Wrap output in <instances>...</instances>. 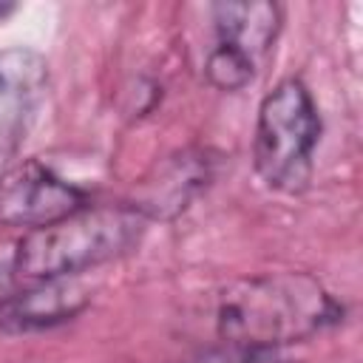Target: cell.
<instances>
[{
  "label": "cell",
  "mask_w": 363,
  "mask_h": 363,
  "mask_svg": "<svg viewBox=\"0 0 363 363\" xmlns=\"http://www.w3.org/2000/svg\"><path fill=\"white\" fill-rule=\"evenodd\" d=\"M216 43L207 51L204 74L221 91H238L255 79L267 62L284 11L275 3L247 0V3H216L210 6Z\"/></svg>",
  "instance_id": "277c9868"
},
{
  "label": "cell",
  "mask_w": 363,
  "mask_h": 363,
  "mask_svg": "<svg viewBox=\"0 0 363 363\" xmlns=\"http://www.w3.org/2000/svg\"><path fill=\"white\" fill-rule=\"evenodd\" d=\"M88 204V196L40 162H20L0 173V224L37 230Z\"/></svg>",
  "instance_id": "5b68a950"
},
{
  "label": "cell",
  "mask_w": 363,
  "mask_h": 363,
  "mask_svg": "<svg viewBox=\"0 0 363 363\" xmlns=\"http://www.w3.org/2000/svg\"><path fill=\"white\" fill-rule=\"evenodd\" d=\"M147 218L133 204H108L62 216L45 227L28 230L14 250V272L26 281L71 278L139 247Z\"/></svg>",
  "instance_id": "7a4b0ae2"
},
{
  "label": "cell",
  "mask_w": 363,
  "mask_h": 363,
  "mask_svg": "<svg viewBox=\"0 0 363 363\" xmlns=\"http://www.w3.org/2000/svg\"><path fill=\"white\" fill-rule=\"evenodd\" d=\"M193 363H286L278 349H258V346H235L227 343V349L207 352Z\"/></svg>",
  "instance_id": "9c48e42d"
},
{
  "label": "cell",
  "mask_w": 363,
  "mask_h": 363,
  "mask_svg": "<svg viewBox=\"0 0 363 363\" xmlns=\"http://www.w3.org/2000/svg\"><path fill=\"white\" fill-rule=\"evenodd\" d=\"M201 182H207V162H201L199 156L182 153L167 164V173L159 176V182L145 184V199L136 201L133 207L147 221L176 216L179 210L187 207L190 196L201 187Z\"/></svg>",
  "instance_id": "ba28073f"
},
{
  "label": "cell",
  "mask_w": 363,
  "mask_h": 363,
  "mask_svg": "<svg viewBox=\"0 0 363 363\" xmlns=\"http://www.w3.org/2000/svg\"><path fill=\"white\" fill-rule=\"evenodd\" d=\"M11 295V275L6 269H0V303Z\"/></svg>",
  "instance_id": "30bf717a"
},
{
  "label": "cell",
  "mask_w": 363,
  "mask_h": 363,
  "mask_svg": "<svg viewBox=\"0 0 363 363\" xmlns=\"http://www.w3.org/2000/svg\"><path fill=\"white\" fill-rule=\"evenodd\" d=\"M88 295L82 286H77L68 278L57 281H34L26 292H11L0 303V326L9 332H28L54 326L62 320H71L82 306Z\"/></svg>",
  "instance_id": "52a82bcc"
},
{
  "label": "cell",
  "mask_w": 363,
  "mask_h": 363,
  "mask_svg": "<svg viewBox=\"0 0 363 363\" xmlns=\"http://www.w3.org/2000/svg\"><path fill=\"white\" fill-rule=\"evenodd\" d=\"M320 139V116L309 88L281 79L258 105L252 159L261 182L278 193H301L312 179V153Z\"/></svg>",
  "instance_id": "3957f363"
},
{
  "label": "cell",
  "mask_w": 363,
  "mask_h": 363,
  "mask_svg": "<svg viewBox=\"0 0 363 363\" xmlns=\"http://www.w3.org/2000/svg\"><path fill=\"white\" fill-rule=\"evenodd\" d=\"M48 65L31 48L0 51V173L11 167L45 99Z\"/></svg>",
  "instance_id": "8992f818"
},
{
  "label": "cell",
  "mask_w": 363,
  "mask_h": 363,
  "mask_svg": "<svg viewBox=\"0 0 363 363\" xmlns=\"http://www.w3.org/2000/svg\"><path fill=\"white\" fill-rule=\"evenodd\" d=\"M340 318L343 306L306 272L238 278L216 301V332L235 346L281 349L335 326Z\"/></svg>",
  "instance_id": "6da1fadb"
}]
</instances>
